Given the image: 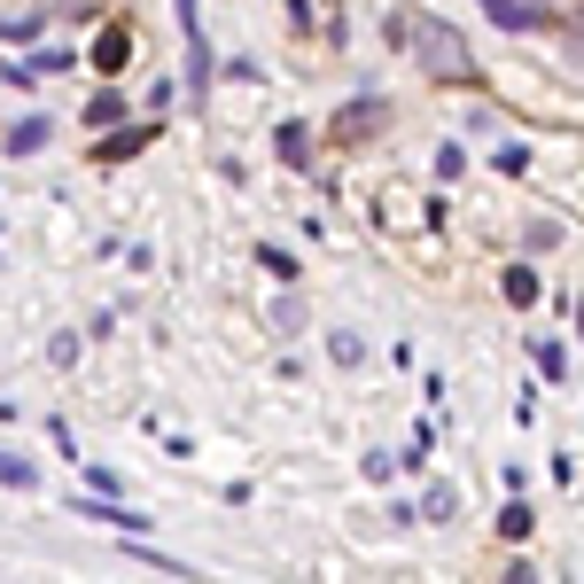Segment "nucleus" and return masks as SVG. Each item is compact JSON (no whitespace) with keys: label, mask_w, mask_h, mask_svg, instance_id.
<instances>
[{"label":"nucleus","mask_w":584,"mask_h":584,"mask_svg":"<svg viewBox=\"0 0 584 584\" xmlns=\"http://www.w3.org/2000/svg\"><path fill=\"white\" fill-rule=\"evenodd\" d=\"M374 125H382V102H374V94H359V102L336 117V141H359V133H374Z\"/></svg>","instance_id":"obj_7"},{"label":"nucleus","mask_w":584,"mask_h":584,"mask_svg":"<svg viewBox=\"0 0 584 584\" xmlns=\"http://www.w3.org/2000/svg\"><path fill=\"white\" fill-rule=\"evenodd\" d=\"M47 32V16H0V40H9V47H32Z\"/></svg>","instance_id":"obj_13"},{"label":"nucleus","mask_w":584,"mask_h":584,"mask_svg":"<svg viewBox=\"0 0 584 584\" xmlns=\"http://www.w3.org/2000/svg\"><path fill=\"white\" fill-rule=\"evenodd\" d=\"M273 156L289 164V172H312V125L304 117H281L273 125Z\"/></svg>","instance_id":"obj_5"},{"label":"nucleus","mask_w":584,"mask_h":584,"mask_svg":"<svg viewBox=\"0 0 584 584\" xmlns=\"http://www.w3.org/2000/svg\"><path fill=\"white\" fill-rule=\"evenodd\" d=\"M70 63H78L70 47H40V55H24V63H0V87H16V94H24V87H40L47 70H70Z\"/></svg>","instance_id":"obj_3"},{"label":"nucleus","mask_w":584,"mask_h":584,"mask_svg":"<svg viewBox=\"0 0 584 584\" xmlns=\"http://www.w3.org/2000/svg\"><path fill=\"white\" fill-rule=\"evenodd\" d=\"M148 141H156V117H148V125H117V133L94 148V156H102V164H125V156H141Z\"/></svg>","instance_id":"obj_6"},{"label":"nucleus","mask_w":584,"mask_h":584,"mask_svg":"<svg viewBox=\"0 0 584 584\" xmlns=\"http://www.w3.org/2000/svg\"><path fill=\"white\" fill-rule=\"evenodd\" d=\"M475 9H483L498 32H515V40H523V32H553V24H561L553 0H475Z\"/></svg>","instance_id":"obj_2"},{"label":"nucleus","mask_w":584,"mask_h":584,"mask_svg":"<svg viewBox=\"0 0 584 584\" xmlns=\"http://www.w3.org/2000/svg\"><path fill=\"white\" fill-rule=\"evenodd\" d=\"M498 289H507V304H538V273H530V266H507V281H498Z\"/></svg>","instance_id":"obj_14"},{"label":"nucleus","mask_w":584,"mask_h":584,"mask_svg":"<svg viewBox=\"0 0 584 584\" xmlns=\"http://www.w3.org/2000/svg\"><path fill=\"white\" fill-rule=\"evenodd\" d=\"M258 266H266L281 289H296V273H304V266H296V249H281V242H258Z\"/></svg>","instance_id":"obj_9"},{"label":"nucleus","mask_w":584,"mask_h":584,"mask_svg":"<svg viewBox=\"0 0 584 584\" xmlns=\"http://www.w3.org/2000/svg\"><path fill=\"white\" fill-rule=\"evenodd\" d=\"M87 125H125V94H117V87H102V94L87 102Z\"/></svg>","instance_id":"obj_11"},{"label":"nucleus","mask_w":584,"mask_h":584,"mask_svg":"<svg viewBox=\"0 0 584 584\" xmlns=\"http://www.w3.org/2000/svg\"><path fill=\"white\" fill-rule=\"evenodd\" d=\"M125 55H133L125 32H102V40H94V70H125Z\"/></svg>","instance_id":"obj_10"},{"label":"nucleus","mask_w":584,"mask_h":584,"mask_svg":"<svg viewBox=\"0 0 584 584\" xmlns=\"http://www.w3.org/2000/svg\"><path fill=\"white\" fill-rule=\"evenodd\" d=\"M530 359H538V374H546V382H561V374H569V351H561V344H530Z\"/></svg>","instance_id":"obj_17"},{"label":"nucleus","mask_w":584,"mask_h":584,"mask_svg":"<svg viewBox=\"0 0 584 584\" xmlns=\"http://www.w3.org/2000/svg\"><path fill=\"white\" fill-rule=\"evenodd\" d=\"M296 327H304V304L281 296V304H273V336H296Z\"/></svg>","instance_id":"obj_19"},{"label":"nucleus","mask_w":584,"mask_h":584,"mask_svg":"<svg viewBox=\"0 0 584 584\" xmlns=\"http://www.w3.org/2000/svg\"><path fill=\"white\" fill-rule=\"evenodd\" d=\"M460 172H468V148L445 141V148H437V180H460Z\"/></svg>","instance_id":"obj_18"},{"label":"nucleus","mask_w":584,"mask_h":584,"mask_svg":"<svg viewBox=\"0 0 584 584\" xmlns=\"http://www.w3.org/2000/svg\"><path fill=\"white\" fill-rule=\"evenodd\" d=\"M553 242H561V226H553V218H538V226L523 234V249H553Z\"/></svg>","instance_id":"obj_21"},{"label":"nucleus","mask_w":584,"mask_h":584,"mask_svg":"<svg viewBox=\"0 0 584 584\" xmlns=\"http://www.w3.org/2000/svg\"><path fill=\"white\" fill-rule=\"evenodd\" d=\"M530 523H538V515H530V498L515 491L507 507H498V538H507V546H523V538H530Z\"/></svg>","instance_id":"obj_8"},{"label":"nucleus","mask_w":584,"mask_h":584,"mask_svg":"<svg viewBox=\"0 0 584 584\" xmlns=\"http://www.w3.org/2000/svg\"><path fill=\"white\" fill-rule=\"evenodd\" d=\"M359 475H367V483H390V475H397V460H390V452H367V460H359Z\"/></svg>","instance_id":"obj_20"},{"label":"nucleus","mask_w":584,"mask_h":584,"mask_svg":"<svg viewBox=\"0 0 584 584\" xmlns=\"http://www.w3.org/2000/svg\"><path fill=\"white\" fill-rule=\"evenodd\" d=\"M0 483H9V491H32V483H40V468H32L24 452H0Z\"/></svg>","instance_id":"obj_12"},{"label":"nucleus","mask_w":584,"mask_h":584,"mask_svg":"<svg viewBox=\"0 0 584 584\" xmlns=\"http://www.w3.org/2000/svg\"><path fill=\"white\" fill-rule=\"evenodd\" d=\"M47 133H55V117H47V110H24L9 133H0V148H9V156L24 164V156H40V148H47Z\"/></svg>","instance_id":"obj_4"},{"label":"nucleus","mask_w":584,"mask_h":584,"mask_svg":"<svg viewBox=\"0 0 584 584\" xmlns=\"http://www.w3.org/2000/svg\"><path fill=\"white\" fill-rule=\"evenodd\" d=\"M452 507H460V498H452L445 483H429V491H422V523H452Z\"/></svg>","instance_id":"obj_16"},{"label":"nucleus","mask_w":584,"mask_h":584,"mask_svg":"<svg viewBox=\"0 0 584 584\" xmlns=\"http://www.w3.org/2000/svg\"><path fill=\"white\" fill-rule=\"evenodd\" d=\"M405 47H422V63H429V70L445 78V87H460V78H475V55H468V47H460V40L445 32V24H413V40H405Z\"/></svg>","instance_id":"obj_1"},{"label":"nucleus","mask_w":584,"mask_h":584,"mask_svg":"<svg viewBox=\"0 0 584 584\" xmlns=\"http://www.w3.org/2000/svg\"><path fill=\"white\" fill-rule=\"evenodd\" d=\"M327 359H336V367H359V359H367V344L351 336V327H336V336H327Z\"/></svg>","instance_id":"obj_15"}]
</instances>
